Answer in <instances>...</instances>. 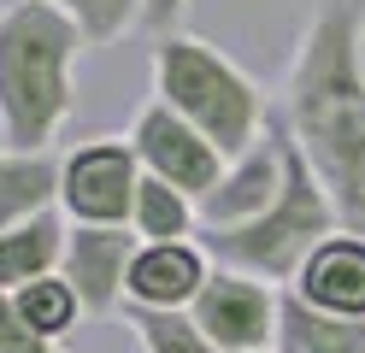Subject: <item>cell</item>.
<instances>
[{"mask_svg": "<svg viewBox=\"0 0 365 353\" xmlns=\"http://www.w3.org/2000/svg\"><path fill=\"white\" fill-rule=\"evenodd\" d=\"M130 148H135V159H142L148 177L171 183V188H182V195H195V200L212 195L218 177H224V165H230L189 118L171 112L165 101H148L142 112L130 118Z\"/></svg>", "mask_w": 365, "mask_h": 353, "instance_id": "8992f818", "label": "cell"}, {"mask_svg": "<svg viewBox=\"0 0 365 353\" xmlns=\"http://www.w3.org/2000/svg\"><path fill=\"white\" fill-rule=\"evenodd\" d=\"M135 230L118 224V230H101V224H71L65 235V265L59 277L77 289L83 312L88 318H106L124 306V282H130V259H135Z\"/></svg>", "mask_w": 365, "mask_h": 353, "instance_id": "9c48e42d", "label": "cell"}, {"mask_svg": "<svg viewBox=\"0 0 365 353\" xmlns=\"http://www.w3.org/2000/svg\"><path fill=\"white\" fill-rule=\"evenodd\" d=\"M124 324L135 329L142 353H218V342L195 324V312H135V306H124Z\"/></svg>", "mask_w": 365, "mask_h": 353, "instance_id": "e0dca14e", "label": "cell"}, {"mask_svg": "<svg viewBox=\"0 0 365 353\" xmlns=\"http://www.w3.org/2000/svg\"><path fill=\"white\" fill-rule=\"evenodd\" d=\"M53 353H59V347H53Z\"/></svg>", "mask_w": 365, "mask_h": 353, "instance_id": "603a6c76", "label": "cell"}, {"mask_svg": "<svg viewBox=\"0 0 365 353\" xmlns=\"http://www.w3.org/2000/svg\"><path fill=\"white\" fill-rule=\"evenodd\" d=\"M336 230H341V218H336V206L324 195V183H318V171L307 165V153L294 148V135H289V171H283V188H277V200H271V212L254 218V224H242V230H200V247L212 253V265L265 277V282L283 289V282H294V271L307 265V253Z\"/></svg>", "mask_w": 365, "mask_h": 353, "instance_id": "277c9868", "label": "cell"}, {"mask_svg": "<svg viewBox=\"0 0 365 353\" xmlns=\"http://www.w3.org/2000/svg\"><path fill=\"white\" fill-rule=\"evenodd\" d=\"M48 6H59L65 18L77 24V30L88 36V47H112L142 30V12L148 0H48Z\"/></svg>", "mask_w": 365, "mask_h": 353, "instance_id": "ac0fdd59", "label": "cell"}, {"mask_svg": "<svg viewBox=\"0 0 365 353\" xmlns=\"http://www.w3.org/2000/svg\"><path fill=\"white\" fill-rule=\"evenodd\" d=\"M153 101L182 112L224 159L247 153L271 130V112H277V101L224 47L189 30H171L153 41Z\"/></svg>", "mask_w": 365, "mask_h": 353, "instance_id": "3957f363", "label": "cell"}, {"mask_svg": "<svg viewBox=\"0 0 365 353\" xmlns=\"http://www.w3.org/2000/svg\"><path fill=\"white\" fill-rule=\"evenodd\" d=\"M359 0H324L289 53L283 124L318 171L341 230L365 235V65H359Z\"/></svg>", "mask_w": 365, "mask_h": 353, "instance_id": "6da1fadb", "label": "cell"}, {"mask_svg": "<svg viewBox=\"0 0 365 353\" xmlns=\"http://www.w3.org/2000/svg\"><path fill=\"white\" fill-rule=\"evenodd\" d=\"M59 165L65 153H18L0 148V230L30 224L41 212H59Z\"/></svg>", "mask_w": 365, "mask_h": 353, "instance_id": "7c38bea8", "label": "cell"}, {"mask_svg": "<svg viewBox=\"0 0 365 353\" xmlns=\"http://www.w3.org/2000/svg\"><path fill=\"white\" fill-rule=\"evenodd\" d=\"M359 65H365V24H359Z\"/></svg>", "mask_w": 365, "mask_h": 353, "instance_id": "44dd1931", "label": "cell"}, {"mask_svg": "<svg viewBox=\"0 0 365 353\" xmlns=\"http://www.w3.org/2000/svg\"><path fill=\"white\" fill-rule=\"evenodd\" d=\"M283 289H294L307 306H318V312L365 324V235L359 230L324 235V242L307 253V265L294 271V282H283Z\"/></svg>", "mask_w": 365, "mask_h": 353, "instance_id": "8fae6325", "label": "cell"}, {"mask_svg": "<svg viewBox=\"0 0 365 353\" xmlns=\"http://www.w3.org/2000/svg\"><path fill=\"white\" fill-rule=\"evenodd\" d=\"M12 300H18L24 324H30L48 347H59V342H65V336H71V329L88 318V312H83V300H77V289H71V282H65L59 271H53V277L24 282V289H12Z\"/></svg>", "mask_w": 365, "mask_h": 353, "instance_id": "2e32d148", "label": "cell"}, {"mask_svg": "<svg viewBox=\"0 0 365 353\" xmlns=\"http://www.w3.org/2000/svg\"><path fill=\"white\" fill-rule=\"evenodd\" d=\"M265 353H277V347H265Z\"/></svg>", "mask_w": 365, "mask_h": 353, "instance_id": "7402d4cb", "label": "cell"}, {"mask_svg": "<svg viewBox=\"0 0 365 353\" xmlns=\"http://www.w3.org/2000/svg\"><path fill=\"white\" fill-rule=\"evenodd\" d=\"M182 12H189V0H148V12H142V30L159 41V36H171L177 24H182Z\"/></svg>", "mask_w": 365, "mask_h": 353, "instance_id": "ffe728a7", "label": "cell"}, {"mask_svg": "<svg viewBox=\"0 0 365 353\" xmlns=\"http://www.w3.org/2000/svg\"><path fill=\"white\" fill-rule=\"evenodd\" d=\"M88 36L48 0L0 6V141L48 153L77 112V59Z\"/></svg>", "mask_w": 365, "mask_h": 353, "instance_id": "7a4b0ae2", "label": "cell"}, {"mask_svg": "<svg viewBox=\"0 0 365 353\" xmlns=\"http://www.w3.org/2000/svg\"><path fill=\"white\" fill-rule=\"evenodd\" d=\"M0 353H53V347L24 324V312H18L12 289H0Z\"/></svg>", "mask_w": 365, "mask_h": 353, "instance_id": "d6986e66", "label": "cell"}, {"mask_svg": "<svg viewBox=\"0 0 365 353\" xmlns=\"http://www.w3.org/2000/svg\"><path fill=\"white\" fill-rule=\"evenodd\" d=\"M135 188H142V159H135L130 135H95L83 148H71L59 165L65 224H101V230L130 224Z\"/></svg>", "mask_w": 365, "mask_h": 353, "instance_id": "5b68a950", "label": "cell"}, {"mask_svg": "<svg viewBox=\"0 0 365 353\" xmlns=\"http://www.w3.org/2000/svg\"><path fill=\"white\" fill-rule=\"evenodd\" d=\"M277 300H283L277 282L218 265L189 312L218 342V353H265L271 342H277Z\"/></svg>", "mask_w": 365, "mask_h": 353, "instance_id": "52a82bcc", "label": "cell"}, {"mask_svg": "<svg viewBox=\"0 0 365 353\" xmlns=\"http://www.w3.org/2000/svg\"><path fill=\"white\" fill-rule=\"evenodd\" d=\"M283 171H289V130L271 112V130L247 153H236L224 165L212 195H200V230H242V224L265 218L271 200H277V188H283Z\"/></svg>", "mask_w": 365, "mask_h": 353, "instance_id": "ba28073f", "label": "cell"}, {"mask_svg": "<svg viewBox=\"0 0 365 353\" xmlns=\"http://www.w3.org/2000/svg\"><path fill=\"white\" fill-rule=\"evenodd\" d=\"M212 253L200 242H142L130 259V282H124V306L135 312H189L200 289L212 282Z\"/></svg>", "mask_w": 365, "mask_h": 353, "instance_id": "30bf717a", "label": "cell"}, {"mask_svg": "<svg viewBox=\"0 0 365 353\" xmlns=\"http://www.w3.org/2000/svg\"><path fill=\"white\" fill-rule=\"evenodd\" d=\"M277 353H365V324L359 318H336L307 306L294 289H283L277 300Z\"/></svg>", "mask_w": 365, "mask_h": 353, "instance_id": "5bb4252c", "label": "cell"}, {"mask_svg": "<svg viewBox=\"0 0 365 353\" xmlns=\"http://www.w3.org/2000/svg\"><path fill=\"white\" fill-rule=\"evenodd\" d=\"M65 212H41L30 224H12L0 230V289H24L36 277H53L65 265Z\"/></svg>", "mask_w": 365, "mask_h": 353, "instance_id": "4fadbf2b", "label": "cell"}, {"mask_svg": "<svg viewBox=\"0 0 365 353\" xmlns=\"http://www.w3.org/2000/svg\"><path fill=\"white\" fill-rule=\"evenodd\" d=\"M130 230H135V242H195V230H200V200L142 171Z\"/></svg>", "mask_w": 365, "mask_h": 353, "instance_id": "9a60e30c", "label": "cell"}]
</instances>
